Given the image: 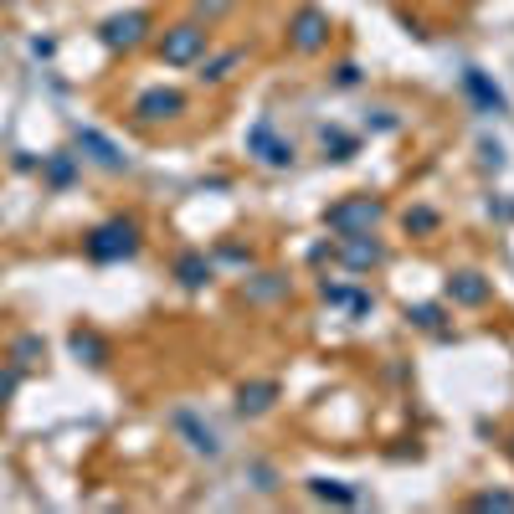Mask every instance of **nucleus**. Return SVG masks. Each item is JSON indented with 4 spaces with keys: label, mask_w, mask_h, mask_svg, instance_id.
Instances as JSON below:
<instances>
[{
    "label": "nucleus",
    "mask_w": 514,
    "mask_h": 514,
    "mask_svg": "<svg viewBox=\"0 0 514 514\" xmlns=\"http://www.w3.org/2000/svg\"><path fill=\"white\" fill-rule=\"evenodd\" d=\"M83 247H88L93 263H123V257L139 252V221L134 217H108L83 237Z\"/></svg>",
    "instance_id": "f257e3e1"
},
{
    "label": "nucleus",
    "mask_w": 514,
    "mask_h": 514,
    "mask_svg": "<svg viewBox=\"0 0 514 514\" xmlns=\"http://www.w3.org/2000/svg\"><path fill=\"white\" fill-rule=\"evenodd\" d=\"M206 47H211V36H206V26L201 21H180V26H170V31L160 36V57H165L170 67H191V62H201Z\"/></svg>",
    "instance_id": "f03ea898"
},
{
    "label": "nucleus",
    "mask_w": 514,
    "mask_h": 514,
    "mask_svg": "<svg viewBox=\"0 0 514 514\" xmlns=\"http://www.w3.org/2000/svg\"><path fill=\"white\" fill-rule=\"evenodd\" d=\"M329 42V16L319 5H304L294 21H289V47L294 51H319Z\"/></svg>",
    "instance_id": "7ed1b4c3"
},
{
    "label": "nucleus",
    "mask_w": 514,
    "mask_h": 514,
    "mask_svg": "<svg viewBox=\"0 0 514 514\" xmlns=\"http://www.w3.org/2000/svg\"><path fill=\"white\" fill-rule=\"evenodd\" d=\"M145 36H149L145 11H123V16H108V21H103V47H114V51H134Z\"/></svg>",
    "instance_id": "20e7f679"
},
{
    "label": "nucleus",
    "mask_w": 514,
    "mask_h": 514,
    "mask_svg": "<svg viewBox=\"0 0 514 514\" xmlns=\"http://www.w3.org/2000/svg\"><path fill=\"white\" fill-rule=\"evenodd\" d=\"M186 114V93H175V88H149L134 99V119L139 123H165V119H180Z\"/></svg>",
    "instance_id": "39448f33"
},
{
    "label": "nucleus",
    "mask_w": 514,
    "mask_h": 514,
    "mask_svg": "<svg viewBox=\"0 0 514 514\" xmlns=\"http://www.w3.org/2000/svg\"><path fill=\"white\" fill-rule=\"evenodd\" d=\"M376 221H381V201H370V196H355V201H344V206H335V211H329V226H335V232H344V237L370 232Z\"/></svg>",
    "instance_id": "423d86ee"
},
{
    "label": "nucleus",
    "mask_w": 514,
    "mask_h": 514,
    "mask_svg": "<svg viewBox=\"0 0 514 514\" xmlns=\"http://www.w3.org/2000/svg\"><path fill=\"white\" fill-rule=\"evenodd\" d=\"M77 149H83V154H88L99 170H114V175L129 170V160L119 154V145H114V139H103L99 129H77Z\"/></svg>",
    "instance_id": "0eeeda50"
},
{
    "label": "nucleus",
    "mask_w": 514,
    "mask_h": 514,
    "mask_svg": "<svg viewBox=\"0 0 514 514\" xmlns=\"http://www.w3.org/2000/svg\"><path fill=\"white\" fill-rule=\"evenodd\" d=\"M247 149H257V160H268V165H289V160H294V145H278L268 123H257V129L247 134Z\"/></svg>",
    "instance_id": "6e6552de"
},
{
    "label": "nucleus",
    "mask_w": 514,
    "mask_h": 514,
    "mask_svg": "<svg viewBox=\"0 0 514 514\" xmlns=\"http://www.w3.org/2000/svg\"><path fill=\"white\" fill-rule=\"evenodd\" d=\"M344 263L350 268H370V263H381V247L376 242H366V232H355V237H344Z\"/></svg>",
    "instance_id": "1a4fd4ad"
},
{
    "label": "nucleus",
    "mask_w": 514,
    "mask_h": 514,
    "mask_svg": "<svg viewBox=\"0 0 514 514\" xmlns=\"http://www.w3.org/2000/svg\"><path fill=\"white\" fill-rule=\"evenodd\" d=\"M447 294L458 298V304H484V298H489V283H478L473 273H458V278L447 283Z\"/></svg>",
    "instance_id": "9d476101"
},
{
    "label": "nucleus",
    "mask_w": 514,
    "mask_h": 514,
    "mask_svg": "<svg viewBox=\"0 0 514 514\" xmlns=\"http://www.w3.org/2000/svg\"><path fill=\"white\" fill-rule=\"evenodd\" d=\"M73 355H88V366H103V360H108V344H103L93 329H73Z\"/></svg>",
    "instance_id": "9b49d317"
},
{
    "label": "nucleus",
    "mask_w": 514,
    "mask_h": 514,
    "mask_svg": "<svg viewBox=\"0 0 514 514\" xmlns=\"http://www.w3.org/2000/svg\"><path fill=\"white\" fill-rule=\"evenodd\" d=\"M237 62H242V47L221 51L217 62H206V57H201V83H221V77L232 73V67H237Z\"/></svg>",
    "instance_id": "f8f14e48"
},
{
    "label": "nucleus",
    "mask_w": 514,
    "mask_h": 514,
    "mask_svg": "<svg viewBox=\"0 0 514 514\" xmlns=\"http://www.w3.org/2000/svg\"><path fill=\"white\" fill-rule=\"evenodd\" d=\"M175 273H180V283H191V289H196V283H206V278H211V263H206V257H196V252H186V257L175 263Z\"/></svg>",
    "instance_id": "ddd939ff"
},
{
    "label": "nucleus",
    "mask_w": 514,
    "mask_h": 514,
    "mask_svg": "<svg viewBox=\"0 0 514 514\" xmlns=\"http://www.w3.org/2000/svg\"><path fill=\"white\" fill-rule=\"evenodd\" d=\"M273 396H278V386H242V401H237V407H242V412H263V407H268Z\"/></svg>",
    "instance_id": "4468645a"
},
{
    "label": "nucleus",
    "mask_w": 514,
    "mask_h": 514,
    "mask_svg": "<svg viewBox=\"0 0 514 514\" xmlns=\"http://www.w3.org/2000/svg\"><path fill=\"white\" fill-rule=\"evenodd\" d=\"M432 226H438V211H427V206L407 211V232H432Z\"/></svg>",
    "instance_id": "2eb2a0df"
},
{
    "label": "nucleus",
    "mask_w": 514,
    "mask_h": 514,
    "mask_svg": "<svg viewBox=\"0 0 514 514\" xmlns=\"http://www.w3.org/2000/svg\"><path fill=\"white\" fill-rule=\"evenodd\" d=\"M407 319H416L422 329H438V324H442V309H432V304H416V309H407Z\"/></svg>",
    "instance_id": "dca6fc26"
},
{
    "label": "nucleus",
    "mask_w": 514,
    "mask_h": 514,
    "mask_svg": "<svg viewBox=\"0 0 514 514\" xmlns=\"http://www.w3.org/2000/svg\"><path fill=\"white\" fill-rule=\"evenodd\" d=\"M478 510H514V494H478Z\"/></svg>",
    "instance_id": "f3484780"
},
{
    "label": "nucleus",
    "mask_w": 514,
    "mask_h": 514,
    "mask_svg": "<svg viewBox=\"0 0 514 514\" xmlns=\"http://www.w3.org/2000/svg\"><path fill=\"white\" fill-rule=\"evenodd\" d=\"M196 11L206 16V26H211L217 16H226V11H232V0H196Z\"/></svg>",
    "instance_id": "a211bd4d"
},
{
    "label": "nucleus",
    "mask_w": 514,
    "mask_h": 514,
    "mask_svg": "<svg viewBox=\"0 0 514 514\" xmlns=\"http://www.w3.org/2000/svg\"><path fill=\"white\" fill-rule=\"evenodd\" d=\"M16 396V370H0V407Z\"/></svg>",
    "instance_id": "6ab92c4d"
}]
</instances>
